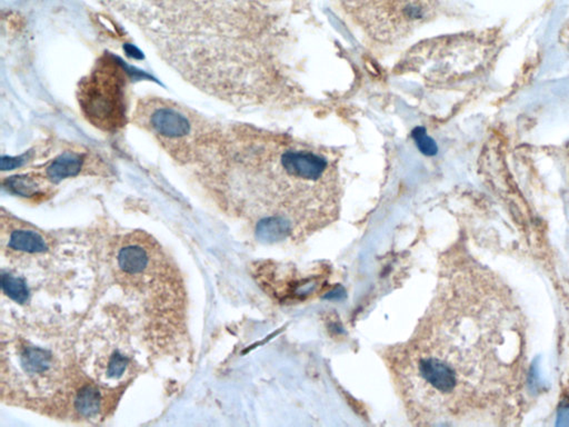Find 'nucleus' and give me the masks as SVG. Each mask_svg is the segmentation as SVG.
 <instances>
[{
    "label": "nucleus",
    "mask_w": 569,
    "mask_h": 427,
    "mask_svg": "<svg viewBox=\"0 0 569 427\" xmlns=\"http://www.w3.org/2000/svg\"><path fill=\"white\" fill-rule=\"evenodd\" d=\"M235 143L240 207L265 243H298L333 224L342 186L327 152L278 135L249 132Z\"/></svg>",
    "instance_id": "f257e3e1"
},
{
    "label": "nucleus",
    "mask_w": 569,
    "mask_h": 427,
    "mask_svg": "<svg viewBox=\"0 0 569 427\" xmlns=\"http://www.w3.org/2000/svg\"><path fill=\"white\" fill-rule=\"evenodd\" d=\"M129 73L130 67L121 59L107 53L79 84V106L88 122L97 128L117 132L125 125Z\"/></svg>",
    "instance_id": "f03ea898"
},
{
    "label": "nucleus",
    "mask_w": 569,
    "mask_h": 427,
    "mask_svg": "<svg viewBox=\"0 0 569 427\" xmlns=\"http://www.w3.org/2000/svg\"><path fill=\"white\" fill-rule=\"evenodd\" d=\"M123 325L114 319H102L86 337L84 366L102 386L118 387L137 371V356Z\"/></svg>",
    "instance_id": "7ed1b4c3"
},
{
    "label": "nucleus",
    "mask_w": 569,
    "mask_h": 427,
    "mask_svg": "<svg viewBox=\"0 0 569 427\" xmlns=\"http://www.w3.org/2000/svg\"><path fill=\"white\" fill-rule=\"evenodd\" d=\"M3 369L8 371L9 383L25 387L30 395L48 396L62 384V358L48 344L32 337H14L3 343Z\"/></svg>",
    "instance_id": "20e7f679"
},
{
    "label": "nucleus",
    "mask_w": 569,
    "mask_h": 427,
    "mask_svg": "<svg viewBox=\"0 0 569 427\" xmlns=\"http://www.w3.org/2000/svg\"><path fill=\"white\" fill-rule=\"evenodd\" d=\"M116 274L120 283L139 292L154 294L155 299L165 301L176 287L170 286V266L164 256L150 238L141 235H129L115 253ZM172 297V296H170ZM175 299V297H172Z\"/></svg>",
    "instance_id": "39448f33"
},
{
    "label": "nucleus",
    "mask_w": 569,
    "mask_h": 427,
    "mask_svg": "<svg viewBox=\"0 0 569 427\" xmlns=\"http://www.w3.org/2000/svg\"><path fill=\"white\" fill-rule=\"evenodd\" d=\"M149 126L157 135L168 139L185 137L191 130V124L181 111L170 107H157L149 116Z\"/></svg>",
    "instance_id": "423d86ee"
},
{
    "label": "nucleus",
    "mask_w": 569,
    "mask_h": 427,
    "mask_svg": "<svg viewBox=\"0 0 569 427\" xmlns=\"http://www.w3.org/2000/svg\"><path fill=\"white\" fill-rule=\"evenodd\" d=\"M3 242H6V247L10 252L21 256L44 254L49 249L48 240L39 231L26 227L12 229L8 240Z\"/></svg>",
    "instance_id": "0eeeda50"
},
{
    "label": "nucleus",
    "mask_w": 569,
    "mask_h": 427,
    "mask_svg": "<svg viewBox=\"0 0 569 427\" xmlns=\"http://www.w3.org/2000/svg\"><path fill=\"white\" fill-rule=\"evenodd\" d=\"M73 410L82 419H95L104 410V397L98 386L86 384L75 393Z\"/></svg>",
    "instance_id": "6e6552de"
},
{
    "label": "nucleus",
    "mask_w": 569,
    "mask_h": 427,
    "mask_svg": "<svg viewBox=\"0 0 569 427\" xmlns=\"http://www.w3.org/2000/svg\"><path fill=\"white\" fill-rule=\"evenodd\" d=\"M84 165L82 156L75 152H65L58 156L46 170L48 179L53 183H59L62 179L78 175Z\"/></svg>",
    "instance_id": "1a4fd4ad"
},
{
    "label": "nucleus",
    "mask_w": 569,
    "mask_h": 427,
    "mask_svg": "<svg viewBox=\"0 0 569 427\" xmlns=\"http://www.w3.org/2000/svg\"><path fill=\"white\" fill-rule=\"evenodd\" d=\"M1 283H3V294L8 296L12 301L24 304L30 299V287L27 285L24 278L3 270Z\"/></svg>",
    "instance_id": "9d476101"
},
{
    "label": "nucleus",
    "mask_w": 569,
    "mask_h": 427,
    "mask_svg": "<svg viewBox=\"0 0 569 427\" xmlns=\"http://www.w3.org/2000/svg\"><path fill=\"white\" fill-rule=\"evenodd\" d=\"M6 186L8 189L12 190V193L26 197L32 196L37 193L39 188L38 183L36 182V179L27 175L10 177L6 182Z\"/></svg>",
    "instance_id": "9b49d317"
},
{
    "label": "nucleus",
    "mask_w": 569,
    "mask_h": 427,
    "mask_svg": "<svg viewBox=\"0 0 569 427\" xmlns=\"http://www.w3.org/2000/svg\"><path fill=\"white\" fill-rule=\"evenodd\" d=\"M27 161V155L18 156V157H9L3 156L1 159V170H12L21 167Z\"/></svg>",
    "instance_id": "f8f14e48"
}]
</instances>
